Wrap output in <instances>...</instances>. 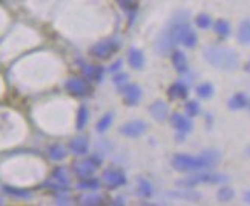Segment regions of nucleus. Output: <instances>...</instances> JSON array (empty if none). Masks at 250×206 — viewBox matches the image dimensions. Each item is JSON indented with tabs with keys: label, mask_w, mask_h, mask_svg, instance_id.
Segmentation results:
<instances>
[{
	"label": "nucleus",
	"mask_w": 250,
	"mask_h": 206,
	"mask_svg": "<svg viewBox=\"0 0 250 206\" xmlns=\"http://www.w3.org/2000/svg\"><path fill=\"white\" fill-rule=\"evenodd\" d=\"M198 43V36L189 23V13L180 11L170 19L167 26L163 29L155 42V51L161 56H167L177 45H183L189 49L195 48Z\"/></svg>",
	"instance_id": "nucleus-1"
},
{
	"label": "nucleus",
	"mask_w": 250,
	"mask_h": 206,
	"mask_svg": "<svg viewBox=\"0 0 250 206\" xmlns=\"http://www.w3.org/2000/svg\"><path fill=\"white\" fill-rule=\"evenodd\" d=\"M221 153L216 149H204L200 156H189V154H177L172 157L170 165L175 171L180 172H195L213 168L220 163Z\"/></svg>",
	"instance_id": "nucleus-2"
},
{
	"label": "nucleus",
	"mask_w": 250,
	"mask_h": 206,
	"mask_svg": "<svg viewBox=\"0 0 250 206\" xmlns=\"http://www.w3.org/2000/svg\"><path fill=\"white\" fill-rule=\"evenodd\" d=\"M203 57L216 69L235 71L240 67V54L233 48L221 45H208L203 48Z\"/></svg>",
	"instance_id": "nucleus-3"
},
{
	"label": "nucleus",
	"mask_w": 250,
	"mask_h": 206,
	"mask_svg": "<svg viewBox=\"0 0 250 206\" xmlns=\"http://www.w3.org/2000/svg\"><path fill=\"white\" fill-rule=\"evenodd\" d=\"M229 180V176L226 174H213V172H198L192 174L183 180H178L177 185L181 188H193L197 185H203V183H210V185H220V183H226Z\"/></svg>",
	"instance_id": "nucleus-4"
},
{
	"label": "nucleus",
	"mask_w": 250,
	"mask_h": 206,
	"mask_svg": "<svg viewBox=\"0 0 250 206\" xmlns=\"http://www.w3.org/2000/svg\"><path fill=\"white\" fill-rule=\"evenodd\" d=\"M118 49H120V42L115 39H107V40H102L99 43H95L91 48V52L94 57L100 60H106V59H109L112 54H115Z\"/></svg>",
	"instance_id": "nucleus-5"
},
{
	"label": "nucleus",
	"mask_w": 250,
	"mask_h": 206,
	"mask_svg": "<svg viewBox=\"0 0 250 206\" xmlns=\"http://www.w3.org/2000/svg\"><path fill=\"white\" fill-rule=\"evenodd\" d=\"M104 185L111 189L115 188H120L123 185H126V176L125 172H122L120 169H115V168H107L103 171V176H102Z\"/></svg>",
	"instance_id": "nucleus-6"
},
{
	"label": "nucleus",
	"mask_w": 250,
	"mask_h": 206,
	"mask_svg": "<svg viewBox=\"0 0 250 206\" xmlns=\"http://www.w3.org/2000/svg\"><path fill=\"white\" fill-rule=\"evenodd\" d=\"M169 120H170L172 128L177 131V134L188 136L189 133H192L193 123H192L189 115H184V114H180V113H173L172 115H169Z\"/></svg>",
	"instance_id": "nucleus-7"
},
{
	"label": "nucleus",
	"mask_w": 250,
	"mask_h": 206,
	"mask_svg": "<svg viewBox=\"0 0 250 206\" xmlns=\"http://www.w3.org/2000/svg\"><path fill=\"white\" fill-rule=\"evenodd\" d=\"M120 92L123 95L125 103L129 106L137 105L141 100V97H143V91H141V88L135 83H126V85L120 86Z\"/></svg>",
	"instance_id": "nucleus-8"
},
{
	"label": "nucleus",
	"mask_w": 250,
	"mask_h": 206,
	"mask_svg": "<svg viewBox=\"0 0 250 206\" xmlns=\"http://www.w3.org/2000/svg\"><path fill=\"white\" fill-rule=\"evenodd\" d=\"M146 123L143 120H132V122H127L120 128V134H123L125 137H130V138H135L140 137L146 133Z\"/></svg>",
	"instance_id": "nucleus-9"
},
{
	"label": "nucleus",
	"mask_w": 250,
	"mask_h": 206,
	"mask_svg": "<svg viewBox=\"0 0 250 206\" xmlns=\"http://www.w3.org/2000/svg\"><path fill=\"white\" fill-rule=\"evenodd\" d=\"M149 114L157 122H166L169 118V106H167L166 102L155 100L149 106Z\"/></svg>",
	"instance_id": "nucleus-10"
},
{
	"label": "nucleus",
	"mask_w": 250,
	"mask_h": 206,
	"mask_svg": "<svg viewBox=\"0 0 250 206\" xmlns=\"http://www.w3.org/2000/svg\"><path fill=\"white\" fill-rule=\"evenodd\" d=\"M66 88L69 90V92L71 94H74V95H79V97H82V95H86L89 92V83L86 82L84 79H80V77H72V79H69L68 82H66Z\"/></svg>",
	"instance_id": "nucleus-11"
},
{
	"label": "nucleus",
	"mask_w": 250,
	"mask_h": 206,
	"mask_svg": "<svg viewBox=\"0 0 250 206\" xmlns=\"http://www.w3.org/2000/svg\"><path fill=\"white\" fill-rule=\"evenodd\" d=\"M167 95L170 100H184L189 95V86L184 83L183 80H178L175 83H172L167 90Z\"/></svg>",
	"instance_id": "nucleus-12"
},
{
	"label": "nucleus",
	"mask_w": 250,
	"mask_h": 206,
	"mask_svg": "<svg viewBox=\"0 0 250 206\" xmlns=\"http://www.w3.org/2000/svg\"><path fill=\"white\" fill-rule=\"evenodd\" d=\"M170 60L173 68H175L180 74H186L189 72V62H188V56L180 49H173L170 54Z\"/></svg>",
	"instance_id": "nucleus-13"
},
{
	"label": "nucleus",
	"mask_w": 250,
	"mask_h": 206,
	"mask_svg": "<svg viewBox=\"0 0 250 206\" xmlns=\"http://www.w3.org/2000/svg\"><path fill=\"white\" fill-rule=\"evenodd\" d=\"M95 169H97V165L94 163V160H92V159H89V160H83V161H79V163H75V165H74L75 174H77L80 179H86V177L94 176Z\"/></svg>",
	"instance_id": "nucleus-14"
},
{
	"label": "nucleus",
	"mask_w": 250,
	"mask_h": 206,
	"mask_svg": "<svg viewBox=\"0 0 250 206\" xmlns=\"http://www.w3.org/2000/svg\"><path fill=\"white\" fill-rule=\"evenodd\" d=\"M167 197L170 199H180V200H186V202H197L201 199L200 192H195L192 188H183V189H177L173 192H167Z\"/></svg>",
	"instance_id": "nucleus-15"
},
{
	"label": "nucleus",
	"mask_w": 250,
	"mask_h": 206,
	"mask_svg": "<svg viewBox=\"0 0 250 206\" xmlns=\"http://www.w3.org/2000/svg\"><path fill=\"white\" fill-rule=\"evenodd\" d=\"M227 106H229V110L232 111H240V110H244V108L249 106V99L244 92H236L233 94L229 100H227Z\"/></svg>",
	"instance_id": "nucleus-16"
},
{
	"label": "nucleus",
	"mask_w": 250,
	"mask_h": 206,
	"mask_svg": "<svg viewBox=\"0 0 250 206\" xmlns=\"http://www.w3.org/2000/svg\"><path fill=\"white\" fill-rule=\"evenodd\" d=\"M127 62L134 69H141L145 67V54L138 48H130L127 52Z\"/></svg>",
	"instance_id": "nucleus-17"
},
{
	"label": "nucleus",
	"mask_w": 250,
	"mask_h": 206,
	"mask_svg": "<svg viewBox=\"0 0 250 206\" xmlns=\"http://www.w3.org/2000/svg\"><path fill=\"white\" fill-rule=\"evenodd\" d=\"M154 185L147 180V179H143L140 177L138 182H137V194L140 197L143 199H150L152 196H154Z\"/></svg>",
	"instance_id": "nucleus-18"
},
{
	"label": "nucleus",
	"mask_w": 250,
	"mask_h": 206,
	"mask_svg": "<svg viewBox=\"0 0 250 206\" xmlns=\"http://www.w3.org/2000/svg\"><path fill=\"white\" fill-rule=\"evenodd\" d=\"M69 149L77 156H84V154H88L89 143H88V140H86L84 137H77L69 143Z\"/></svg>",
	"instance_id": "nucleus-19"
},
{
	"label": "nucleus",
	"mask_w": 250,
	"mask_h": 206,
	"mask_svg": "<svg viewBox=\"0 0 250 206\" xmlns=\"http://www.w3.org/2000/svg\"><path fill=\"white\" fill-rule=\"evenodd\" d=\"M213 31L216 32V36L221 37V39H227L232 34L230 23L226 19H218V20H216L215 23H213Z\"/></svg>",
	"instance_id": "nucleus-20"
},
{
	"label": "nucleus",
	"mask_w": 250,
	"mask_h": 206,
	"mask_svg": "<svg viewBox=\"0 0 250 206\" xmlns=\"http://www.w3.org/2000/svg\"><path fill=\"white\" fill-rule=\"evenodd\" d=\"M238 42L241 45H250V19H246L238 28Z\"/></svg>",
	"instance_id": "nucleus-21"
},
{
	"label": "nucleus",
	"mask_w": 250,
	"mask_h": 206,
	"mask_svg": "<svg viewBox=\"0 0 250 206\" xmlns=\"http://www.w3.org/2000/svg\"><path fill=\"white\" fill-rule=\"evenodd\" d=\"M213 94H215V88H213V85L209 83V82H204V83L197 86V95L200 97V99H203V100L212 99Z\"/></svg>",
	"instance_id": "nucleus-22"
},
{
	"label": "nucleus",
	"mask_w": 250,
	"mask_h": 206,
	"mask_svg": "<svg viewBox=\"0 0 250 206\" xmlns=\"http://www.w3.org/2000/svg\"><path fill=\"white\" fill-rule=\"evenodd\" d=\"M84 75L88 77L89 80H95V82H100L103 79V68L102 67H92V65H88V67L83 68Z\"/></svg>",
	"instance_id": "nucleus-23"
},
{
	"label": "nucleus",
	"mask_w": 250,
	"mask_h": 206,
	"mask_svg": "<svg viewBox=\"0 0 250 206\" xmlns=\"http://www.w3.org/2000/svg\"><path fill=\"white\" fill-rule=\"evenodd\" d=\"M77 188L82 189V191H95V189H99V188H100V182L91 176V177L83 179V180L79 183V186H77Z\"/></svg>",
	"instance_id": "nucleus-24"
},
{
	"label": "nucleus",
	"mask_w": 250,
	"mask_h": 206,
	"mask_svg": "<svg viewBox=\"0 0 250 206\" xmlns=\"http://www.w3.org/2000/svg\"><path fill=\"white\" fill-rule=\"evenodd\" d=\"M112 120H114V115H112V113H107V114H104L99 122H97V131L99 133H106L107 129L111 128V125H112Z\"/></svg>",
	"instance_id": "nucleus-25"
},
{
	"label": "nucleus",
	"mask_w": 250,
	"mask_h": 206,
	"mask_svg": "<svg viewBox=\"0 0 250 206\" xmlns=\"http://www.w3.org/2000/svg\"><path fill=\"white\" fill-rule=\"evenodd\" d=\"M235 197V191L229 186H223L218 189V192H216V199H218L220 202L223 203H227V202H230L232 199Z\"/></svg>",
	"instance_id": "nucleus-26"
},
{
	"label": "nucleus",
	"mask_w": 250,
	"mask_h": 206,
	"mask_svg": "<svg viewBox=\"0 0 250 206\" xmlns=\"http://www.w3.org/2000/svg\"><path fill=\"white\" fill-rule=\"evenodd\" d=\"M195 25H197L200 29H209L212 26V17L209 14L201 13L195 17Z\"/></svg>",
	"instance_id": "nucleus-27"
},
{
	"label": "nucleus",
	"mask_w": 250,
	"mask_h": 206,
	"mask_svg": "<svg viewBox=\"0 0 250 206\" xmlns=\"http://www.w3.org/2000/svg\"><path fill=\"white\" fill-rule=\"evenodd\" d=\"M184 110H186V115H189L190 118L192 117H197L201 111V106H200V102L197 100H189L184 106Z\"/></svg>",
	"instance_id": "nucleus-28"
},
{
	"label": "nucleus",
	"mask_w": 250,
	"mask_h": 206,
	"mask_svg": "<svg viewBox=\"0 0 250 206\" xmlns=\"http://www.w3.org/2000/svg\"><path fill=\"white\" fill-rule=\"evenodd\" d=\"M89 118V113L86 110V106H82L79 111V117H77V129H84L86 123H88Z\"/></svg>",
	"instance_id": "nucleus-29"
},
{
	"label": "nucleus",
	"mask_w": 250,
	"mask_h": 206,
	"mask_svg": "<svg viewBox=\"0 0 250 206\" xmlns=\"http://www.w3.org/2000/svg\"><path fill=\"white\" fill-rule=\"evenodd\" d=\"M82 203L83 205H89V206H92V205H103V197H100V196H94V194H89V196H86V197H83L82 199Z\"/></svg>",
	"instance_id": "nucleus-30"
},
{
	"label": "nucleus",
	"mask_w": 250,
	"mask_h": 206,
	"mask_svg": "<svg viewBox=\"0 0 250 206\" xmlns=\"http://www.w3.org/2000/svg\"><path fill=\"white\" fill-rule=\"evenodd\" d=\"M64 156H66V153H64V149L62 146H54L52 148V153H51V157L56 159V160H62Z\"/></svg>",
	"instance_id": "nucleus-31"
},
{
	"label": "nucleus",
	"mask_w": 250,
	"mask_h": 206,
	"mask_svg": "<svg viewBox=\"0 0 250 206\" xmlns=\"http://www.w3.org/2000/svg\"><path fill=\"white\" fill-rule=\"evenodd\" d=\"M114 83L118 85V88H120V86H123V85H126L127 83V74H125V72L115 74L114 75Z\"/></svg>",
	"instance_id": "nucleus-32"
},
{
	"label": "nucleus",
	"mask_w": 250,
	"mask_h": 206,
	"mask_svg": "<svg viewBox=\"0 0 250 206\" xmlns=\"http://www.w3.org/2000/svg\"><path fill=\"white\" fill-rule=\"evenodd\" d=\"M122 63H123L122 60H117V62L112 65V67H111V71H117V69H120V68H122Z\"/></svg>",
	"instance_id": "nucleus-33"
},
{
	"label": "nucleus",
	"mask_w": 250,
	"mask_h": 206,
	"mask_svg": "<svg viewBox=\"0 0 250 206\" xmlns=\"http://www.w3.org/2000/svg\"><path fill=\"white\" fill-rule=\"evenodd\" d=\"M243 197H244V202H246L247 205H250V189L244 192V196H243Z\"/></svg>",
	"instance_id": "nucleus-34"
},
{
	"label": "nucleus",
	"mask_w": 250,
	"mask_h": 206,
	"mask_svg": "<svg viewBox=\"0 0 250 206\" xmlns=\"http://www.w3.org/2000/svg\"><path fill=\"white\" fill-rule=\"evenodd\" d=\"M117 2H118V3H122L123 6H127V5H130V3H132L134 0H117Z\"/></svg>",
	"instance_id": "nucleus-35"
},
{
	"label": "nucleus",
	"mask_w": 250,
	"mask_h": 206,
	"mask_svg": "<svg viewBox=\"0 0 250 206\" xmlns=\"http://www.w3.org/2000/svg\"><path fill=\"white\" fill-rule=\"evenodd\" d=\"M246 156L250 157V146H247V149H246Z\"/></svg>",
	"instance_id": "nucleus-36"
},
{
	"label": "nucleus",
	"mask_w": 250,
	"mask_h": 206,
	"mask_svg": "<svg viewBox=\"0 0 250 206\" xmlns=\"http://www.w3.org/2000/svg\"><path fill=\"white\" fill-rule=\"evenodd\" d=\"M247 69H249V72H250V60H249V63H247Z\"/></svg>",
	"instance_id": "nucleus-37"
},
{
	"label": "nucleus",
	"mask_w": 250,
	"mask_h": 206,
	"mask_svg": "<svg viewBox=\"0 0 250 206\" xmlns=\"http://www.w3.org/2000/svg\"><path fill=\"white\" fill-rule=\"evenodd\" d=\"M249 108H250V102H249Z\"/></svg>",
	"instance_id": "nucleus-38"
}]
</instances>
